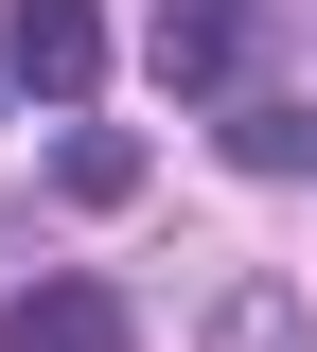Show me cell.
<instances>
[{
    "mask_svg": "<svg viewBox=\"0 0 317 352\" xmlns=\"http://www.w3.org/2000/svg\"><path fill=\"white\" fill-rule=\"evenodd\" d=\"M106 0H0V88H36V106H89L106 88Z\"/></svg>",
    "mask_w": 317,
    "mask_h": 352,
    "instance_id": "obj_1",
    "label": "cell"
},
{
    "mask_svg": "<svg viewBox=\"0 0 317 352\" xmlns=\"http://www.w3.org/2000/svg\"><path fill=\"white\" fill-rule=\"evenodd\" d=\"M159 88H194V106H247V53H265V18L247 0H159Z\"/></svg>",
    "mask_w": 317,
    "mask_h": 352,
    "instance_id": "obj_2",
    "label": "cell"
},
{
    "mask_svg": "<svg viewBox=\"0 0 317 352\" xmlns=\"http://www.w3.org/2000/svg\"><path fill=\"white\" fill-rule=\"evenodd\" d=\"M0 352H141V317H124V282H18Z\"/></svg>",
    "mask_w": 317,
    "mask_h": 352,
    "instance_id": "obj_3",
    "label": "cell"
},
{
    "mask_svg": "<svg viewBox=\"0 0 317 352\" xmlns=\"http://www.w3.org/2000/svg\"><path fill=\"white\" fill-rule=\"evenodd\" d=\"M141 194H159V159H141L124 124L71 106V141H53V212H141Z\"/></svg>",
    "mask_w": 317,
    "mask_h": 352,
    "instance_id": "obj_4",
    "label": "cell"
},
{
    "mask_svg": "<svg viewBox=\"0 0 317 352\" xmlns=\"http://www.w3.org/2000/svg\"><path fill=\"white\" fill-rule=\"evenodd\" d=\"M212 141H229V176H317V124H300V106H212Z\"/></svg>",
    "mask_w": 317,
    "mask_h": 352,
    "instance_id": "obj_5",
    "label": "cell"
},
{
    "mask_svg": "<svg viewBox=\"0 0 317 352\" xmlns=\"http://www.w3.org/2000/svg\"><path fill=\"white\" fill-rule=\"evenodd\" d=\"M212 352H317V317H300V282H229V317H212Z\"/></svg>",
    "mask_w": 317,
    "mask_h": 352,
    "instance_id": "obj_6",
    "label": "cell"
}]
</instances>
